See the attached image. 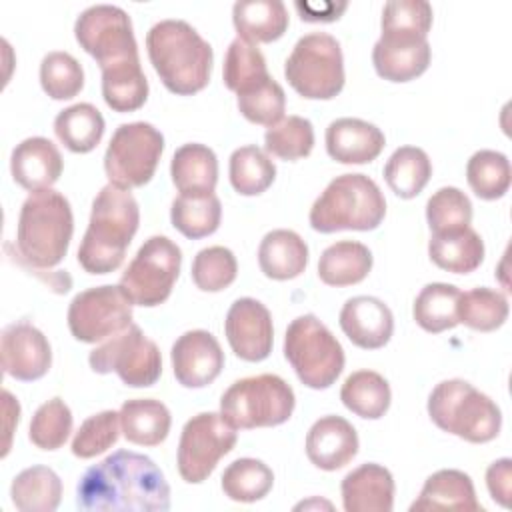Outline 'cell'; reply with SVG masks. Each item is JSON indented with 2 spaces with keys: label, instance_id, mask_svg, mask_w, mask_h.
Wrapping results in <instances>:
<instances>
[{
  "label": "cell",
  "instance_id": "cell-1",
  "mask_svg": "<svg viewBox=\"0 0 512 512\" xmlns=\"http://www.w3.org/2000/svg\"><path fill=\"white\" fill-rule=\"evenodd\" d=\"M76 506L90 512H166L170 486L152 458L116 450L82 474Z\"/></svg>",
  "mask_w": 512,
  "mask_h": 512
},
{
  "label": "cell",
  "instance_id": "cell-2",
  "mask_svg": "<svg viewBox=\"0 0 512 512\" xmlns=\"http://www.w3.org/2000/svg\"><path fill=\"white\" fill-rule=\"evenodd\" d=\"M140 224V208L130 190L106 184L92 202L90 222L78 248V264L88 274H110L124 262Z\"/></svg>",
  "mask_w": 512,
  "mask_h": 512
},
{
  "label": "cell",
  "instance_id": "cell-3",
  "mask_svg": "<svg viewBox=\"0 0 512 512\" xmlns=\"http://www.w3.org/2000/svg\"><path fill=\"white\" fill-rule=\"evenodd\" d=\"M146 50L162 84L178 94L192 96L206 88L212 72V46L184 20H160L146 34Z\"/></svg>",
  "mask_w": 512,
  "mask_h": 512
},
{
  "label": "cell",
  "instance_id": "cell-4",
  "mask_svg": "<svg viewBox=\"0 0 512 512\" xmlns=\"http://www.w3.org/2000/svg\"><path fill=\"white\" fill-rule=\"evenodd\" d=\"M74 216L64 194L48 188L32 192L18 214L16 246L36 268H54L68 252Z\"/></svg>",
  "mask_w": 512,
  "mask_h": 512
},
{
  "label": "cell",
  "instance_id": "cell-5",
  "mask_svg": "<svg viewBox=\"0 0 512 512\" xmlns=\"http://www.w3.org/2000/svg\"><path fill=\"white\" fill-rule=\"evenodd\" d=\"M386 214V200L378 184L366 174H340L310 208V226L316 232L374 230Z\"/></svg>",
  "mask_w": 512,
  "mask_h": 512
},
{
  "label": "cell",
  "instance_id": "cell-6",
  "mask_svg": "<svg viewBox=\"0 0 512 512\" xmlns=\"http://www.w3.org/2000/svg\"><path fill=\"white\" fill-rule=\"evenodd\" d=\"M428 416L444 432L472 444H484L500 434L498 404L470 382L452 378L434 386L428 396Z\"/></svg>",
  "mask_w": 512,
  "mask_h": 512
},
{
  "label": "cell",
  "instance_id": "cell-7",
  "mask_svg": "<svg viewBox=\"0 0 512 512\" xmlns=\"http://www.w3.org/2000/svg\"><path fill=\"white\" fill-rule=\"evenodd\" d=\"M296 406L292 386L276 374L236 380L220 398L222 418L236 430L284 424Z\"/></svg>",
  "mask_w": 512,
  "mask_h": 512
},
{
  "label": "cell",
  "instance_id": "cell-8",
  "mask_svg": "<svg viewBox=\"0 0 512 512\" xmlns=\"http://www.w3.org/2000/svg\"><path fill=\"white\" fill-rule=\"evenodd\" d=\"M284 356L300 382L314 390L330 388L344 370V350L314 314L294 318L284 336Z\"/></svg>",
  "mask_w": 512,
  "mask_h": 512
},
{
  "label": "cell",
  "instance_id": "cell-9",
  "mask_svg": "<svg viewBox=\"0 0 512 512\" xmlns=\"http://www.w3.org/2000/svg\"><path fill=\"white\" fill-rule=\"evenodd\" d=\"M288 84L308 100H332L344 88L340 42L326 32L302 36L284 62Z\"/></svg>",
  "mask_w": 512,
  "mask_h": 512
},
{
  "label": "cell",
  "instance_id": "cell-10",
  "mask_svg": "<svg viewBox=\"0 0 512 512\" xmlns=\"http://www.w3.org/2000/svg\"><path fill=\"white\" fill-rule=\"evenodd\" d=\"M164 152V136L150 122L120 124L104 154L110 184L132 190L148 184Z\"/></svg>",
  "mask_w": 512,
  "mask_h": 512
},
{
  "label": "cell",
  "instance_id": "cell-11",
  "mask_svg": "<svg viewBox=\"0 0 512 512\" xmlns=\"http://www.w3.org/2000/svg\"><path fill=\"white\" fill-rule=\"evenodd\" d=\"M182 252L168 236H150L124 270L120 286L132 304L158 306L168 300L180 274Z\"/></svg>",
  "mask_w": 512,
  "mask_h": 512
},
{
  "label": "cell",
  "instance_id": "cell-12",
  "mask_svg": "<svg viewBox=\"0 0 512 512\" xmlns=\"http://www.w3.org/2000/svg\"><path fill=\"white\" fill-rule=\"evenodd\" d=\"M88 362L96 374L116 372L130 388L152 386L162 374V356L156 342L146 338L136 324L96 346Z\"/></svg>",
  "mask_w": 512,
  "mask_h": 512
},
{
  "label": "cell",
  "instance_id": "cell-13",
  "mask_svg": "<svg viewBox=\"0 0 512 512\" xmlns=\"http://www.w3.org/2000/svg\"><path fill=\"white\" fill-rule=\"evenodd\" d=\"M76 42L100 66V70L140 60L130 16L112 4L86 8L74 24Z\"/></svg>",
  "mask_w": 512,
  "mask_h": 512
},
{
  "label": "cell",
  "instance_id": "cell-14",
  "mask_svg": "<svg viewBox=\"0 0 512 512\" xmlns=\"http://www.w3.org/2000/svg\"><path fill=\"white\" fill-rule=\"evenodd\" d=\"M238 440L236 428H232L222 414L200 412L192 416L180 434L178 442V472L184 482L200 484L216 468L218 460L226 456Z\"/></svg>",
  "mask_w": 512,
  "mask_h": 512
},
{
  "label": "cell",
  "instance_id": "cell-15",
  "mask_svg": "<svg viewBox=\"0 0 512 512\" xmlns=\"http://www.w3.org/2000/svg\"><path fill=\"white\" fill-rule=\"evenodd\" d=\"M132 324V300L122 286H94L76 294L68 306V328L78 342L96 344Z\"/></svg>",
  "mask_w": 512,
  "mask_h": 512
},
{
  "label": "cell",
  "instance_id": "cell-16",
  "mask_svg": "<svg viewBox=\"0 0 512 512\" xmlns=\"http://www.w3.org/2000/svg\"><path fill=\"white\" fill-rule=\"evenodd\" d=\"M224 332L232 352L246 362H262L274 344L270 310L256 298H238L226 314Z\"/></svg>",
  "mask_w": 512,
  "mask_h": 512
},
{
  "label": "cell",
  "instance_id": "cell-17",
  "mask_svg": "<svg viewBox=\"0 0 512 512\" xmlns=\"http://www.w3.org/2000/svg\"><path fill=\"white\" fill-rule=\"evenodd\" d=\"M0 354L4 372L20 382L42 378L52 364L48 338L26 320L12 322L2 330Z\"/></svg>",
  "mask_w": 512,
  "mask_h": 512
},
{
  "label": "cell",
  "instance_id": "cell-18",
  "mask_svg": "<svg viewBox=\"0 0 512 512\" xmlns=\"http://www.w3.org/2000/svg\"><path fill=\"white\" fill-rule=\"evenodd\" d=\"M172 370L184 388H204L212 384L224 368L220 342L208 330H188L176 338L170 350Z\"/></svg>",
  "mask_w": 512,
  "mask_h": 512
},
{
  "label": "cell",
  "instance_id": "cell-19",
  "mask_svg": "<svg viewBox=\"0 0 512 512\" xmlns=\"http://www.w3.org/2000/svg\"><path fill=\"white\" fill-rule=\"evenodd\" d=\"M428 38L404 34H380L372 48V64L380 78L390 82H410L430 66Z\"/></svg>",
  "mask_w": 512,
  "mask_h": 512
},
{
  "label": "cell",
  "instance_id": "cell-20",
  "mask_svg": "<svg viewBox=\"0 0 512 512\" xmlns=\"http://www.w3.org/2000/svg\"><path fill=\"white\" fill-rule=\"evenodd\" d=\"M348 340L364 350H378L388 344L394 332L392 310L374 296L348 298L338 316Z\"/></svg>",
  "mask_w": 512,
  "mask_h": 512
},
{
  "label": "cell",
  "instance_id": "cell-21",
  "mask_svg": "<svg viewBox=\"0 0 512 512\" xmlns=\"http://www.w3.org/2000/svg\"><path fill=\"white\" fill-rule=\"evenodd\" d=\"M358 454L356 428L342 416L318 418L306 434L308 460L326 472L344 468Z\"/></svg>",
  "mask_w": 512,
  "mask_h": 512
},
{
  "label": "cell",
  "instance_id": "cell-22",
  "mask_svg": "<svg viewBox=\"0 0 512 512\" xmlns=\"http://www.w3.org/2000/svg\"><path fill=\"white\" fill-rule=\"evenodd\" d=\"M64 162L56 144L44 136H32L16 144L10 156V172L18 186L28 192L52 188L60 174Z\"/></svg>",
  "mask_w": 512,
  "mask_h": 512
},
{
  "label": "cell",
  "instance_id": "cell-23",
  "mask_svg": "<svg viewBox=\"0 0 512 512\" xmlns=\"http://www.w3.org/2000/svg\"><path fill=\"white\" fill-rule=\"evenodd\" d=\"M386 144L384 132L360 118H338L326 128V152L340 164H368Z\"/></svg>",
  "mask_w": 512,
  "mask_h": 512
},
{
  "label": "cell",
  "instance_id": "cell-24",
  "mask_svg": "<svg viewBox=\"0 0 512 512\" xmlns=\"http://www.w3.org/2000/svg\"><path fill=\"white\" fill-rule=\"evenodd\" d=\"M394 490L390 470L368 462L344 476L340 484L342 506L346 512H390L394 508Z\"/></svg>",
  "mask_w": 512,
  "mask_h": 512
},
{
  "label": "cell",
  "instance_id": "cell-25",
  "mask_svg": "<svg viewBox=\"0 0 512 512\" xmlns=\"http://www.w3.org/2000/svg\"><path fill=\"white\" fill-rule=\"evenodd\" d=\"M412 512L416 510H464V512H478L482 510L480 502L476 500L472 478L454 468H444L434 472L426 478L418 498L410 506Z\"/></svg>",
  "mask_w": 512,
  "mask_h": 512
},
{
  "label": "cell",
  "instance_id": "cell-26",
  "mask_svg": "<svg viewBox=\"0 0 512 512\" xmlns=\"http://www.w3.org/2000/svg\"><path fill=\"white\" fill-rule=\"evenodd\" d=\"M170 176L180 194H210L218 182V158L206 144H182L172 156Z\"/></svg>",
  "mask_w": 512,
  "mask_h": 512
},
{
  "label": "cell",
  "instance_id": "cell-27",
  "mask_svg": "<svg viewBox=\"0 0 512 512\" xmlns=\"http://www.w3.org/2000/svg\"><path fill=\"white\" fill-rule=\"evenodd\" d=\"M258 264L266 278L292 280L308 264V246L294 230H272L258 246Z\"/></svg>",
  "mask_w": 512,
  "mask_h": 512
},
{
  "label": "cell",
  "instance_id": "cell-28",
  "mask_svg": "<svg viewBox=\"0 0 512 512\" xmlns=\"http://www.w3.org/2000/svg\"><path fill=\"white\" fill-rule=\"evenodd\" d=\"M430 260L452 274L474 272L484 260V242L480 234L466 226L450 232H436L428 242Z\"/></svg>",
  "mask_w": 512,
  "mask_h": 512
},
{
  "label": "cell",
  "instance_id": "cell-29",
  "mask_svg": "<svg viewBox=\"0 0 512 512\" xmlns=\"http://www.w3.org/2000/svg\"><path fill=\"white\" fill-rule=\"evenodd\" d=\"M232 22L250 44L274 42L288 28V10L280 0H240L232 6Z\"/></svg>",
  "mask_w": 512,
  "mask_h": 512
},
{
  "label": "cell",
  "instance_id": "cell-30",
  "mask_svg": "<svg viewBox=\"0 0 512 512\" xmlns=\"http://www.w3.org/2000/svg\"><path fill=\"white\" fill-rule=\"evenodd\" d=\"M120 428L128 442L158 446L166 440L172 424L166 404L154 398H132L120 406Z\"/></svg>",
  "mask_w": 512,
  "mask_h": 512
},
{
  "label": "cell",
  "instance_id": "cell-31",
  "mask_svg": "<svg viewBox=\"0 0 512 512\" xmlns=\"http://www.w3.org/2000/svg\"><path fill=\"white\" fill-rule=\"evenodd\" d=\"M372 270V252L356 240L330 244L318 260V276L328 286H352L362 282Z\"/></svg>",
  "mask_w": 512,
  "mask_h": 512
},
{
  "label": "cell",
  "instance_id": "cell-32",
  "mask_svg": "<svg viewBox=\"0 0 512 512\" xmlns=\"http://www.w3.org/2000/svg\"><path fill=\"white\" fill-rule=\"evenodd\" d=\"M10 496L22 512H54L62 500V480L48 466H30L16 474Z\"/></svg>",
  "mask_w": 512,
  "mask_h": 512
},
{
  "label": "cell",
  "instance_id": "cell-33",
  "mask_svg": "<svg viewBox=\"0 0 512 512\" xmlns=\"http://www.w3.org/2000/svg\"><path fill=\"white\" fill-rule=\"evenodd\" d=\"M54 132L58 140L76 154L94 150L104 136V118L90 102H78L58 112L54 118Z\"/></svg>",
  "mask_w": 512,
  "mask_h": 512
},
{
  "label": "cell",
  "instance_id": "cell-34",
  "mask_svg": "<svg viewBox=\"0 0 512 512\" xmlns=\"http://www.w3.org/2000/svg\"><path fill=\"white\" fill-rule=\"evenodd\" d=\"M340 400L356 416L378 420L388 412L392 392L382 374L374 370H356L344 380Z\"/></svg>",
  "mask_w": 512,
  "mask_h": 512
},
{
  "label": "cell",
  "instance_id": "cell-35",
  "mask_svg": "<svg viewBox=\"0 0 512 512\" xmlns=\"http://www.w3.org/2000/svg\"><path fill=\"white\" fill-rule=\"evenodd\" d=\"M222 204L214 192L210 194H180L170 208L172 226L190 240L210 236L218 230Z\"/></svg>",
  "mask_w": 512,
  "mask_h": 512
},
{
  "label": "cell",
  "instance_id": "cell-36",
  "mask_svg": "<svg viewBox=\"0 0 512 512\" xmlns=\"http://www.w3.org/2000/svg\"><path fill=\"white\" fill-rule=\"evenodd\" d=\"M432 176V162L418 146H400L384 164V180L400 198L418 196Z\"/></svg>",
  "mask_w": 512,
  "mask_h": 512
},
{
  "label": "cell",
  "instance_id": "cell-37",
  "mask_svg": "<svg viewBox=\"0 0 512 512\" xmlns=\"http://www.w3.org/2000/svg\"><path fill=\"white\" fill-rule=\"evenodd\" d=\"M222 78L226 88L232 90L236 96L254 90L270 78L264 54L258 50L256 44H250L244 38L236 36L226 50Z\"/></svg>",
  "mask_w": 512,
  "mask_h": 512
},
{
  "label": "cell",
  "instance_id": "cell-38",
  "mask_svg": "<svg viewBox=\"0 0 512 512\" xmlns=\"http://www.w3.org/2000/svg\"><path fill=\"white\" fill-rule=\"evenodd\" d=\"M102 96L114 112H134L148 98V78L140 60L102 70Z\"/></svg>",
  "mask_w": 512,
  "mask_h": 512
},
{
  "label": "cell",
  "instance_id": "cell-39",
  "mask_svg": "<svg viewBox=\"0 0 512 512\" xmlns=\"http://www.w3.org/2000/svg\"><path fill=\"white\" fill-rule=\"evenodd\" d=\"M458 298H460V290L454 284H444V282L426 284L414 300L412 316L422 330L440 334L460 324L456 314Z\"/></svg>",
  "mask_w": 512,
  "mask_h": 512
},
{
  "label": "cell",
  "instance_id": "cell-40",
  "mask_svg": "<svg viewBox=\"0 0 512 512\" xmlns=\"http://www.w3.org/2000/svg\"><path fill=\"white\" fill-rule=\"evenodd\" d=\"M228 174L230 184L238 194L258 196L272 186L276 178V166L262 148L248 144L232 152Z\"/></svg>",
  "mask_w": 512,
  "mask_h": 512
},
{
  "label": "cell",
  "instance_id": "cell-41",
  "mask_svg": "<svg viewBox=\"0 0 512 512\" xmlns=\"http://www.w3.org/2000/svg\"><path fill=\"white\" fill-rule=\"evenodd\" d=\"M466 180L478 198L498 200L508 192L512 182L510 160L496 150H478L466 164Z\"/></svg>",
  "mask_w": 512,
  "mask_h": 512
},
{
  "label": "cell",
  "instance_id": "cell-42",
  "mask_svg": "<svg viewBox=\"0 0 512 512\" xmlns=\"http://www.w3.org/2000/svg\"><path fill=\"white\" fill-rule=\"evenodd\" d=\"M458 322L478 332H492L508 318V300L502 292L480 286L460 292L456 306Z\"/></svg>",
  "mask_w": 512,
  "mask_h": 512
},
{
  "label": "cell",
  "instance_id": "cell-43",
  "mask_svg": "<svg viewBox=\"0 0 512 512\" xmlns=\"http://www.w3.org/2000/svg\"><path fill=\"white\" fill-rule=\"evenodd\" d=\"M222 490L234 502H258L274 484L272 470L256 458H238L222 472Z\"/></svg>",
  "mask_w": 512,
  "mask_h": 512
},
{
  "label": "cell",
  "instance_id": "cell-44",
  "mask_svg": "<svg viewBox=\"0 0 512 512\" xmlns=\"http://www.w3.org/2000/svg\"><path fill=\"white\" fill-rule=\"evenodd\" d=\"M264 148L268 154L282 160L306 158L314 148V128L308 118L286 116L264 134Z\"/></svg>",
  "mask_w": 512,
  "mask_h": 512
},
{
  "label": "cell",
  "instance_id": "cell-45",
  "mask_svg": "<svg viewBox=\"0 0 512 512\" xmlns=\"http://www.w3.org/2000/svg\"><path fill=\"white\" fill-rule=\"evenodd\" d=\"M40 84L52 100H70L84 86V70L68 52H48L40 62Z\"/></svg>",
  "mask_w": 512,
  "mask_h": 512
},
{
  "label": "cell",
  "instance_id": "cell-46",
  "mask_svg": "<svg viewBox=\"0 0 512 512\" xmlns=\"http://www.w3.org/2000/svg\"><path fill=\"white\" fill-rule=\"evenodd\" d=\"M72 432V412L62 398L38 406L30 420L28 438L40 450H58Z\"/></svg>",
  "mask_w": 512,
  "mask_h": 512
},
{
  "label": "cell",
  "instance_id": "cell-47",
  "mask_svg": "<svg viewBox=\"0 0 512 512\" xmlns=\"http://www.w3.org/2000/svg\"><path fill=\"white\" fill-rule=\"evenodd\" d=\"M426 220L432 234L466 228L472 222V202L460 188H438L426 202Z\"/></svg>",
  "mask_w": 512,
  "mask_h": 512
},
{
  "label": "cell",
  "instance_id": "cell-48",
  "mask_svg": "<svg viewBox=\"0 0 512 512\" xmlns=\"http://www.w3.org/2000/svg\"><path fill=\"white\" fill-rule=\"evenodd\" d=\"M236 274V256L224 246L202 248L192 260V280L202 292H220L228 288L236 280Z\"/></svg>",
  "mask_w": 512,
  "mask_h": 512
},
{
  "label": "cell",
  "instance_id": "cell-49",
  "mask_svg": "<svg viewBox=\"0 0 512 512\" xmlns=\"http://www.w3.org/2000/svg\"><path fill=\"white\" fill-rule=\"evenodd\" d=\"M120 414L104 410L86 418L72 440V454L76 458H94L116 444L120 436Z\"/></svg>",
  "mask_w": 512,
  "mask_h": 512
},
{
  "label": "cell",
  "instance_id": "cell-50",
  "mask_svg": "<svg viewBox=\"0 0 512 512\" xmlns=\"http://www.w3.org/2000/svg\"><path fill=\"white\" fill-rule=\"evenodd\" d=\"M432 26V6L424 0H390L384 4L382 34L426 38Z\"/></svg>",
  "mask_w": 512,
  "mask_h": 512
},
{
  "label": "cell",
  "instance_id": "cell-51",
  "mask_svg": "<svg viewBox=\"0 0 512 512\" xmlns=\"http://www.w3.org/2000/svg\"><path fill=\"white\" fill-rule=\"evenodd\" d=\"M236 104L240 114L248 122L270 128L284 118L286 94H284V88L270 76L264 84L256 86L246 94H240L236 98Z\"/></svg>",
  "mask_w": 512,
  "mask_h": 512
},
{
  "label": "cell",
  "instance_id": "cell-52",
  "mask_svg": "<svg viewBox=\"0 0 512 512\" xmlns=\"http://www.w3.org/2000/svg\"><path fill=\"white\" fill-rule=\"evenodd\" d=\"M486 486L494 502H498L504 508L510 506V492H512V460L510 458H500L488 466Z\"/></svg>",
  "mask_w": 512,
  "mask_h": 512
},
{
  "label": "cell",
  "instance_id": "cell-53",
  "mask_svg": "<svg viewBox=\"0 0 512 512\" xmlns=\"http://www.w3.org/2000/svg\"><path fill=\"white\" fill-rule=\"evenodd\" d=\"M296 10L300 12V18L304 22H332L338 20L340 14L346 10V4H332V2H296Z\"/></svg>",
  "mask_w": 512,
  "mask_h": 512
},
{
  "label": "cell",
  "instance_id": "cell-54",
  "mask_svg": "<svg viewBox=\"0 0 512 512\" xmlns=\"http://www.w3.org/2000/svg\"><path fill=\"white\" fill-rule=\"evenodd\" d=\"M2 400H4V412H6V442H4V452H2V456H6L8 450H10V436H12V430H14V426H16L18 420H20V404H18V400H16L8 390L2 392Z\"/></svg>",
  "mask_w": 512,
  "mask_h": 512
}]
</instances>
